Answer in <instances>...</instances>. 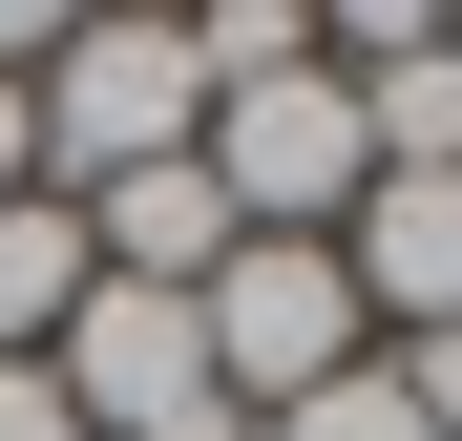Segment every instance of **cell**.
Here are the masks:
<instances>
[{
    "mask_svg": "<svg viewBox=\"0 0 462 441\" xmlns=\"http://www.w3.org/2000/svg\"><path fill=\"white\" fill-rule=\"evenodd\" d=\"M22 126H42V189L85 210V189L189 169V147H210V63H189L169 0H85V22H63V63L22 85Z\"/></svg>",
    "mask_w": 462,
    "mask_h": 441,
    "instance_id": "1",
    "label": "cell"
},
{
    "mask_svg": "<svg viewBox=\"0 0 462 441\" xmlns=\"http://www.w3.org/2000/svg\"><path fill=\"white\" fill-rule=\"evenodd\" d=\"M189 316H210V400H231V420H273V400H316V379H357V357H378L357 273H337L316 232H231V273L189 294Z\"/></svg>",
    "mask_w": 462,
    "mask_h": 441,
    "instance_id": "2",
    "label": "cell"
},
{
    "mask_svg": "<svg viewBox=\"0 0 462 441\" xmlns=\"http://www.w3.org/2000/svg\"><path fill=\"white\" fill-rule=\"evenodd\" d=\"M42 379H63V420H85V441H189V420H231V400H210V316H189V294H126V273L63 316Z\"/></svg>",
    "mask_w": 462,
    "mask_h": 441,
    "instance_id": "3",
    "label": "cell"
},
{
    "mask_svg": "<svg viewBox=\"0 0 462 441\" xmlns=\"http://www.w3.org/2000/svg\"><path fill=\"white\" fill-rule=\"evenodd\" d=\"M337 273H357L378 357H400V336H462V169H378L357 232H337Z\"/></svg>",
    "mask_w": 462,
    "mask_h": 441,
    "instance_id": "4",
    "label": "cell"
},
{
    "mask_svg": "<svg viewBox=\"0 0 462 441\" xmlns=\"http://www.w3.org/2000/svg\"><path fill=\"white\" fill-rule=\"evenodd\" d=\"M106 294V253H85V210L63 189H22L0 210V357H63V316Z\"/></svg>",
    "mask_w": 462,
    "mask_h": 441,
    "instance_id": "5",
    "label": "cell"
},
{
    "mask_svg": "<svg viewBox=\"0 0 462 441\" xmlns=\"http://www.w3.org/2000/svg\"><path fill=\"white\" fill-rule=\"evenodd\" d=\"M357 126H378V169H462V42L378 63V85H357Z\"/></svg>",
    "mask_w": 462,
    "mask_h": 441,
    "instance_id": "6",
    "label": "cell"
},
{
    "mask_svg": "<svg viewBox=\"0 0 462 441\" xmlns=\"http://www.w3.org/2000/svg\"><path fill=\"white\" fill-rule=\"evenodd\" d=\"M253 441H441V420L400 400V357H357V379H316V400H273Z\"/></svg>",
    "mask_w": 462,
    "mask_h": 441,
    "instance_id": "7",
    "label": "cell"
},
{
    "mask_svg": "<svg viewBox=\"0 0 462 441\" xmlns=\"http://www.w3.org/2000/svg\"><path fill=\"white\" fill-rule=\"evenodd\" d=\"M0 441H85V420H63V379H42V357H0Z\"/></svg>",
    "mask_w": 462,
    "mask_h": 441,
    "instance_id": "8",
    "label": "cell"
},
{
    "mask_svg": "<svg viewBox=\"0 0 462 441\" xmlns=\"http://www.w3.org/2000/svg\"><path fill=\"white\" fill-rule=\"evenodd\" d=\"M189 441H253V420H189Z\"/></svg>",
    "mask_w": 462,
    "mask_h": 441,
    "instance_id": "9",
    "label": "cell"
},
{
    "mask_svg": "<svg viewBox=\"0 0 462 441\" xmlns=\"http://www.w3.org/2000/svg\"><path fill=\"white\" fill-rule=\"evenodd\" d=\"M441 42H462V0H441Z\"/></svg>",
    "mask_w": 462,
    "mask_h": 441,
    "instance_id": "10",
    "label": "cell"
}]
</instances>
